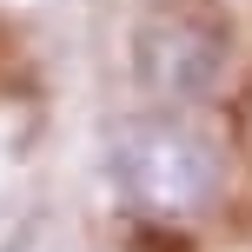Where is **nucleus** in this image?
<instances>
[{"mask_svg":"<svg viewBox=\"0 0 252 252\" xmlns=\"http://www.w3.org/2000/svg\"><path fill=\"white\" fill-rule=\"evenodd\" d=\"M113 192L139 219H199L219 199V146L186 120H133L113 139Z\"/></svg>","mask_w":252,"mask_h":252,"instance_id":"f257e3e1","label":"nucleus"},{"mask_svg":"<svg viewBox=\"0 0 252 252\" xmlns=\"http://www.w3.org/2000/svg\"><path fill=\"white\" fill-rule=\"evenodd\" d=\"M139 73H146V87L173 93V100L206 93L219 73V33L186 13H166V20L139 27Z\"/></svg>","mask_w":252,"mask_h":252,"instance_id":"f03ea898","label":"nucleus"}]
</instances>
